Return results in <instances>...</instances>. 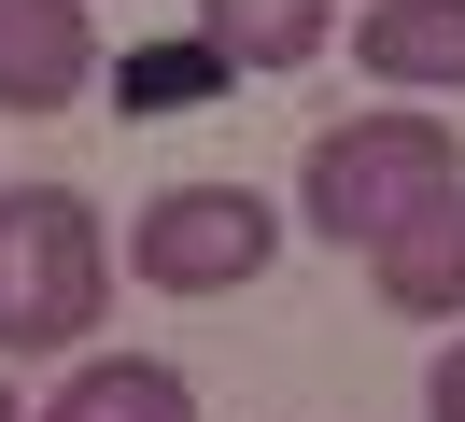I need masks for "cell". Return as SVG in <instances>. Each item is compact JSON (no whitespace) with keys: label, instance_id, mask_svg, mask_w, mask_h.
Segmentation results:
<instances>
[{"label":"cell","instance_id":"cell-1","mask_svg":"<svg viewBox=\"0 0 465 422\" xmlns=\"http://www.w3.org/2000/svg\"><path fill=\"white\" fill-rule=\"evenodd\" d=\"M114 309V240L71 183H15L0 197V352H71Z\"/></svg>","mask_w":465,"mask_h":422},{"label":"cell","instance_id":"cell-6","mask_svg":"<svg viewBox=\"0 0 465 422\" xmlns=\"http://www.w3.org/2000/svg\"><path fill=\"white\" fill-rule=\"evenodd\" d=\"M352 56H367L381 84H423V99H465V0H381V15L352 28Z\"/></svg>","mask_w":465,"mask_h":422},{"label":"cell","instance_id":"cell-11","mask_svg":"<svg viewBox=\"0 0 465 422\" xmlns=\"http://www.w3.org/2000/svg\"><path fill=\"white\" fill-rule=\"evenodd\" d=\"M0 422H15V394H0Z\"/></svg>","mask_w":465,"mask_h":422},{"label":"cell","instance_id":"cell-10","mask_svg":"<svg viewBox=\"0 0 465 422\" xmlns=\"http://www.w3.org/2000/svg\"><path fill=\"white\" fill-rule=\"evenodd\" d=\"M423 408H437V422H465V352H437V380H423Z\"/></svg>","mask_w":465,"mask_h":422},{"label":"cell","instance_id":"cell-3","mask_svg":"<svg viewBox=\"0 0 465 422\" xmlns=\"http://www.w3.org/2000/svg\"><path fill=\"white\" fill-rule=\"evenodd\" d=\"M268 253H282V211L254 183H170L127 225V268L155 296H240V281H268Z\"/></svg>","mask_w":465,"mask_h":422},{"label":"cell","instance_id":"cell-5","mask_svg":"<svg viewBox=\"0 0 465 422\" xmlns=\"http://www.w3.org/2000/svg\"><path fill=\"white\" fill-rule=\"evenodd\" d=\"M367 281H381V309H409V324L465 309V183H451V197H423L395 240H367Z\"/></svg>","mask_w":465,"mask_h":422},{"label":"cell","instance_id":"cell-9","mask_svg":"<svg viewBox=\"0 0 465 422\" xmlns=\"http://www.w3.org/2000/svg\"><path fill=\"white\" fill-rule=\"evenodd\" d=\"M226 56H212V43H142V56H127V71H114V99L127 113H198V99H226Z\"/></svg>","mask_w":465,"mask_h":422},{"label":"cell","instance_id":"cell-7","mask_svg":"<svg viewBox=\"0 0 465 422\" xmlns=\"http://www.w3.org/2000/svg\"><path fill=\"white\" fill-rule=\"evenodd\" d=\"M43 422H198V394H183V366H155V352H99V366L57 380Z\"/></svg>","mask_w":465,"mask_h":422},{"label":"cell","instance_id":"cell-4","mask_svg":"<svg viewBox=\"0 0 465 422\" xmlns=\"http://www.w3.org/2000/svg\"><path fill=\"white\" fill-rule=\"evenodd\" d=\"M99 84L85 0H0V113H71Z\"/></svg>","mask_w":465,"mask_h":422},{"label":"cell","instance_id":"cell-8","mask_svg":"<svg viewBox=\"0 0 465 422\" xmlns=\"http://www.w3.org/2000/svg\"><path fill=\"white\" fill-rule=\"evenodd\" d=\"M198 43L226 71H296L324 56V0H198Z\"/></svg>","mask_w":465,"mask_h":422},{"label":"cell","instance_id":"cell-2","mask_svg":"<svg viewBox=\"0 0 465 422\" xmlns=\"http://www.w3.org/2000/svg\"><path fill=\"white\" fill-rule=\"evenodd\" d=\"M465 155L437 113H352V127L311 141V169H296V211L324 225V240H395L423 197H451Z\"/></svg>","mask_w":465,"mask_h":422}]
</instances>
